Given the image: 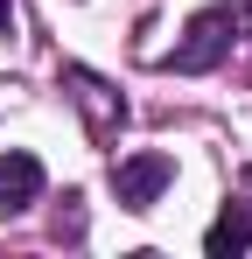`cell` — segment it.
<instances>
[{
    "label": "cell",
    "instance_id": "cell-1",
    "mask_svg": "<svg viewBox=\"0 0 252 259\" xmlns=\"http://www.w3.org/2000/svg\"><path fill=\"white\" fill-rule=\"evenodd\" d=\"M231 35H238V14L231 7H210L189 21V35L168 49V70H182V77H196V70H217L224 56H231Z\"/></svg>",
    "mask_w": 252,
    "mask_h": 259
},
{
    "label": "cell",
    "instance_id": "cell-2",
    "mask_svg": "<svg viewBox=\"0 0 252 259\" xmlns=\"http://www.w3.org/2000/svg\"><path fill=\"white\" fill-rule=\"evenodd\" d=\"M168 182H175V161L168 154H126L119 168H112V196H119V210H154V196H161Z\"/></svg>",
    "mask_w": 252,
    "mask_h": 259
},
{
    "label": "cell",
    "instance_id": "cell-3",
    "mask_svg": "<svg viewBox=\"0 0 252 259\" xmlns=\"http://www.w3.org/2000/svg\"><path fill=\"white\" fill-rule=\"evenodd\" d=\"M63 84H70V105L91 119L98 140H112V133L126 126V105H119V91L105 84V77H91V70H63Z\"/></svg>",
    "mask_w": 252,
    "mask_h": 259
},
{
    "label": "cell",
    "instance_id": "cell-4",
    "mask_svg": "<svg viewBox=\"0 0 252 259\" xmlns=\"http://www.w3.org/2000/svg\"><path fill=\"white\" fill-rule=\"evenodd\" d=\"M35 196H42V161L21 154V147H7V154H0V217L28 210Z\"/></svg>",
    "mask_w": 252,
    "mask_h": 259
},
{
    "label": "cell",
    "instance_id": "cell-5",
    "mask_svg": "<svg viewBox=\"0 0 252 259\" xmlns=\"http://www.w3.org/2000/svg\"><path fill=\"white\" fill-rule=\"evenodd\" d=\"M245 245H252V210H238V203H231V210L203 231V252H210V259H238Z\"/></svg>",
    "mask_w": 252,
    "mask_h": 259
},
{
    "label": "cell",
    "instance_id": "cell-6",
    "mask_svg": "<svg viewBox=\"0 0 252 259\" xmlns=\"http://www.w3.org/2000/svg\"><path fill=\"white\" fill-rule=\"evenodd\" d=\"M231 14H238V28H252V0H238V7H231Z\"/></svg>",
    "mask_w": 252,
    "mask_h": 259
},
{
    "label": "cell",
    "instance_id": "cell-7",
    "mask_svg": "<svg viewBox=\"0 0 252 259\" xmlns=\"http://www.w3.org/2000/svg\"><path fill=\"white\" fill-rule=\"evenodd\" d=\"M7 14H14V7H7V0H0V28H7Z\"/></svg>",
    "mask_w": 252,
    "mask_h": 259
},
{
    "label": "cell",
    "instance_id": "cell-8",
    "mask_svg": "<svg viewBox=\"0 0 252 259\" xmlns=\"http://www.w3.org/2000/svg\"><path fill=\"white\" fill-rule=\"evenodd\" d=\"M245 196H252V168H245Z\"/></svg>",
    "mask_w": 252,
    "mask_h": 259
}]
</instances>
